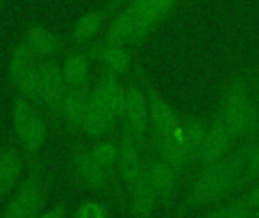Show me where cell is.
<instances>
[{"label": "cell", "instance_id": "ffe728a7", "mask_svg": "<svg viewBox=\"0 0 259 218\" xmlns=\"http://www.w3.org/2000/svg\"><path fill=\"white\" fill-rule=\"evenodd\" d=\"M108 17L106 8H94L87 11L74 23L71 39L76 47H90L94 44V39L99 36Z\"/></svg>", "mask_w": 259, "mask_h": 218}, {"label": "cell", "instance_id": "8d00e7d4", "mask_svg": "<svg viewBox=\"0 0 259 218\" xmlns=\"http://www.w3.org/2000/svg\"><path fill=\"white\" fill-rule=\"evenodd\" d=\"M255 218H256V217H255Z\"/></svg>", "mask_w": 259, "mask_h": 218}, {"label": "cell", "instance_id": "83f0119b", "mask_svg": "<svg viewBox=\"0 0 259 218\" xmlns=\"http://www.w3.org/2000/svg\"><path fill=\"white\" fill-rule=\"evenodd\" d=\"M15 88L17 93H20L38 106L41 93V61L36 62V65L15 85Z\"/></svg>", "mask_w": 259, "mask_h": 218}, {"label": "cell", "instance_id": "836d02e7", "mask_svg": "<svg viewBox=\"0 0 259 218\" xmlns=\"http://www.w3.org/2000/svg\"><path fill=\"white\" fill-rule=\"evenodd\" d=\"M256 83H258V86H259V74H258V79H256Z\"/></svg>", "mask_w": 259, "mask_h": 218}, {"label": "cell", "instance_id": "603a6c76", "mask_svg": "<svg viewBox=\"0 0 259 218\" xmlns=\"http://www.w3.org/2000/svg\"><path fill=\"white\" fill-rule=\"evenodd\" d=\"M96 47V61L99 62L102 71L115 74V76H124L129 71L132 55L129 47L126 46H99Z\"/></svg>", "mask_w": 259, "mask_h": 218}, {"label": "cell", "instance_id": "484cf974", "mask_svg": "<svg viewBox=\"0 0 259 218\" xmlns=\"http://www.w3.org/2000/svg\"><path fill=\"white\" fill-rule=\"evenodd\" d=\"M259 181V140L255 143L246 144V156H244V170L238 193L250 188Z\"/></svg>", "mask_w": 259, "mask_h": 218}, {"label": "cell", "instance_id": "f546056e", "mask_svg": "<svg viewBox=\"0 0 259 218\" xmlns=\"http://www.w3.org/2000/svg\"><path fill=\"white\" fill-rule=\"evenodd\" d=\"M241 202H244L249 208H252L256 214L259 212V185H252L238 197Z\"/></svg>", "mask_w": 259, "mask_h": 218}, {"label": "cell", "instance_id": "9c48e42d", "mask_svg": "<svg viewBox=\"0 0 259 218\" xmlns=\"http://www.w3.org/2000/svg\"><path fill=\"white\" fill-rule=\"evenodd\" d=\"M91 94L96 102L108 112V115L118 124H121L126 83L120 76L102 71L99 80L91 88Z\"/></svg>", "mask_w": 259, "mask_h": 218}, {"label": "cell", "instance_id": "d6986e66", "mask_svg": "<svg viewBox=\"0 0 259 218\" xmlns=\"http://www.w3.org/2000/svg\"><path fill=\"white\" fill-rule=\"evenodd\" d=\"M90 86L67 88L65 96L59 106L58 118L71 130H80L82 120L88 106Z\"/></svg>", "mask_w": 259, "mask_h": 218}, {"label": "cell", "instance_id": "f1b7e54d", "mask_svg": "<svg viewBox=\"0 0 259 218\" xmlns=\"http://www.w3.org/2000/svg\"><path fill=\"white\" fill-rule=\"evenodd\" d=\"M73 218H109L108 208L99 202H83L76 211Z\"/></svg>", "mask_w": 259, "mask_h": 218}, {"label": "cell", "instance_id": "8fae6325", "mask_svg": "<svg viewBox=\"0 0 259 218\" xmlns=\"http://www.w3.org/2000/svg\"><path fill=\"white\" fill-rule=\"evenodd\" d=\"M65 91L67 85L61 73V64L56 59L41 61V93L38 106L58 118Z\"/></svg>", "mask_w": 259, "mask_h": 218}, {"label": "cell", "instance_id": "5b68a950", "mask_svg": "<svg viewBox=\"0 0 259 218\" xmlns=\"http://www.w3.org/2000/svg\"><path fill=\"white\" fill-rule=\"evenodd\" d=\"M121 126L135 138V141L143 147V150L147 147L149 137L152 132L150 118H149V105H147V97L143 83L134 79H131L126 83Z\"/></svg>", "mask_w": 259, "mask_h": 218}, {"label": "cell", "instance_id": "4fadbf2b", "mask_svg": "<svg viewBox=\"0 0 259 218\" xmlns=\"http://www.w3.org/2000/svg\"><path fill=\"white\" fill-rule=\"evenodd\" d=\"M96 61V47H74L61 62V73L67 88L88 86L93 62Z\"/></svg>", "mask_w": 259, "mask_h": 218}, {"label": "cell", "instance_id": "ba28073f", "mask_svg": "<svg viewBox=\"0 0 259 218\" xmlns=\"http://www.w3.org/2000/svg\"><path fill=\"white\" fill-rule=\"evenodd\" d=\"M144 164H146L147 178L155 191L156 200L168 206L171 200L175 199L181 176L149 147L144 149Z\"/></svg>", "mask_w": 259, "mask_h": 218}, {"label": "cell", "instance_id": "277c9868", "mask_svg": "<svg viewBox=\"0 0 259 218\" xmlns=\"http://www.w3.org/2000/svg\"><path fill=\"white\" fill-rule=\"evenodd\" d=\"M46 167L39 161L30 164V170L20 182L2 218H38L46 199Z\"/></svg>", "mask_w": 259, "mask_h": 218}, {"label": "cell", "instance_id": "d590c367", "mask_svg": "<svg viewBox=\"0 0 259 218\" xmlns=\"http://www.w3.org/2000/svg\"><path fill=\"white\" fill-rule=\"evenodd\" d=\"M0 2H2V0H0Z\"/></svg>", "mask_w": 259, "mask_h": 218}, {"label": "cell", "instance_id": "9a60e30c", "mask_svg": "<svg viewBox=\"0 0 259 218\" xmlns=\"http://www.w3.org/2000/svg\"><path fill=\"white\" fill-rule=\"evenodd\" d=\"M21 41L29 47L32 55L38 61L56 59V56L62 50L61 38L52 29L41 23H30L24 30Z\"/></svg>", "mask_w": 259, "mask_h": 218}, {"label": "cell", "instance_id": "4316f807", "mask_svg": "<svg viewBox=\"0 0 259 218\" xmlns=\"http://www.w3.org/2000/svg\"><path fill=\"white\" fill-rule=\"evenodd\" d=\"M256 212L249 208L244 202H241L238 197L232 202H228L225 205L211 208L206 211L200 218H255Z\"/></svg>", "mask_w": 259, "mask_h": 218}, {"label": "cell", "instance_id": "ac0fdd59", "mask_svg": "<svg viewBox=\"0 0 259 218\" xmlns=\"http://www.w3.org/2000/svg\"><path fill=\"white\" fill-rule=\"evenodd\" d=\"M24 170V159L21 152L14 144H5L0 147V200L6 197L15 185Z\"/></svg>", "mask_w": 259, "mask_h": 218}, {"label": "cell", "instance_id": "d6a6232c", "mask_svg": "<svg viewBox=\"0 0 259 218\" xmlns=\"http://www.w3.org/2000/svg\"><path fill=\"white\" fill-rule=\"evenodd\" d=\"M129 2H131V0H112V2L109 3V6H106V9H108V17L114 15L117 11H120L121 8H124Z\"/></svg>", "mask_w": 259, "mask_h": 218}, {"label": "cell", "instance_id": "6da1fadb", "mask_svg": "<svg viewBox=\"0 0 259 218\" xmlns=\"http://www.w3.org/2000/svg\"><path fill=\"white\" fill-rule=\"evenodd\" d=\"M244 156L246 144L238 149L235 147L219 162L194 173L196 176L176 209V217L184 218L223 200L229 194L238 193L244 170Z\"/></svg>", "mask_w": 259, "mask_h": 218}, {"label": "cell", "instance_id": "30bf717a", "mask_svg": "<svg viewBox=\"0 0 259 218\" xmlns=\"http://www.w3.org/2000/svg\"><path fill=\"white\" fill-rule=\"evenodd\" d=\"M118 146H120V158H118L117 170L129 193L144 170V150L123 126L120 129Z\"/></svg>", "mask_w": 259, "mask_h": 218}, {"label": "cell", "instance_id": "e575fe53", "mask_svg": "<svg viewBox=\"0 0 259 218\" xmlns=\"http://www.w3.org/2000/svg\"><path fill=\"white\" fill-rule=\"evenodd\" d=\"M256 105H258V112H259V103H256Z\"/></svg>", "mask_w": 259, "mask_h": 218}, {"label": "cell", "instance_id": "e0dca14e", "mask_svg": "<svg viewBox=\"0 0 259 218\" xmlns=\"http://www.w3.org/2000/svg\"><path fill=\"white\" fill-rule=\"evenodd\" d=\"M109 18L99 46H134L137 24L132 12L124 6Z\"/></svg>", "mask_w": 259, "mask_h": 218}, {"label": "cell", "instance_id": "52a82bcc", "mask_svg": "<svg viewBox=\"0 0 259 218\" xmlns=\"http://www.w3.org/2000/svg\"><path fill=\"white\" fill-rule=\"evenodd\" d=\"M71 168L76 179L87 188L96 193H105L111 185V175L93 158L90 147L76 144L71 152Z\"/></svg>", "mask_w": 259, "mask_h": 218}, {"label": "cell", "instance_id": "7402d4cb", "mask_svg": "<svg viewBox=\"0 0 259 218\" xmlns=\"http://www.w3.org/2000/svg\"><path fill=\"white\" fill-rule=\"evenodd\" d=\"M158 200L155 196V191L150 185V181L147 178L146 164L144 170L134 185V188L129 191V208H131V218H152L155 212Z\"/></svg>", "mask_w": 259, "mask_h": 218}, {"label": "cell", "instance_id": "8992f818", "mask_svg": "<svg viewBox=\"0 0 259 218\" xmlns=\"http://www.w3.org/2000/svg\"><path fill=\"white\" fill-rule=\"evenodd\" d=\"M237 144H238L237 140L229 132V129L223 123L222 117L217 114L214 117V120L211 121L205 146H203V149H202V152H200V155H199L191 171L197 173V171L219 162L220 159L226 158L237 147Z\"/></svg>", "mask_w": 259, "mask_h": 218}, {"label": "cell", "instance_id": "3957f363", "mask_svg": "<svg viewBox=\"0 0 259 218\" xmlns=\"http://www.w3.org/2000/svg\"><path fill=\"white\" fill-rule=\"evenodd\" d=\"M11 118L17 143L32 164L39 158L49 134L42 109L20 93H15L11 105Z\"/></svg>", "mask_w": 259, "mask_h": 218}, {"label": "cell", "instance_id": "5bb4252c", "mask_svg": "<svg viewBox=\"0 0 259 218\" xmlns=\"http://www.w3.org/2000/svg\"><path fill=\"white\" fill-rule=\"evenodd\" d=\"M147 147L152 149L179 176H184L191 171V168H193L191 158H190L188 152L185 150L184 144L181 143V140L178 138V135L159 137V135H155L150 132Z\"/></svg>", "mask_w": 259, "mask_h": 218}, {"label": "cell", "instance_id": "cb8c5ba5", "mask_svg": "<svg viewBox=\"0 0 259 218\" xmlns=\"http://www.w3.org/2000/svg\"><path fill=\"white\" fill-rule=\"evenodd\" d=\"M36 62H38V59L32 55L29 47L20 39V42L12 50L9 65H8V76H9L11 82L14 85H17L36 65Z\"/></svg>", "mask_w": 259, "mask_h": 218}, {"label": "cell", "instance_id": "1f68e13d", "mask_svg": "<svg viewBox=\"0 0 259 218\" xmlns=\"http://www.w3.org/2000/svg\"><path fill=\"white\" fill-rule=\"evenodd\" d=\"M67 212H68V211H67V205L62 202V203L55 205L52 209H49V211L39 214V217L38 218H67Z\"/></svg>", "mask_w": 259, "mask_h": 218}, {"label": "cell", "instance_id": "4dcf8cb0", "mask_svg": "<svg viewBox=\"0 0 259 218\" xmlns=\"http://www.w3.org/2000/svg\"><path fill=\"white\" fill-rule=\"evenodd\" d=\"M176 0H155V11H156V18L161 23L173 9Z\"/></svg>", "mask_w": 259, "mask_h": 218}, {"label": "cell", "instance_id": "d4e9b609", "mask_svg": "<svg viewBox=\"0 0 259 218\" xmlns=\"http://www.w3.org/2000/svg\"><path fill=\"white\" fill-rule=\"evenodd\" d=\"M90 152L93 158L109 173L112 175L115 168L118 167V158H120V146L118 138L108 137L99 141H94V144L90 147Z\"/></svg>", "mask_w": 259, "mask_h": 218}, {"label": "cell", "instance_id": "7a4b0ae2", "mask_svg": "<svg viewBox=\"0 0 259 218\" xmlns=\"http://www.w3.org/2000/svg\"><path fill=\"white\" fill-rule=\"evenodd\" d=\"M219 115L237 143L252 138L259 130L258 105L243 77H237L228 85Z\"/></svg>", "mask_w": 259, "mask_h": 218}, {"label": "cell", "instance_id": "44dd1931", "mask_svg": "<svg viewBox=\"0 0 259 218\" xmlns=\"http://www.w3.org/2000/svg\"><path fill=\"white\" fill-rule=\"evenodd\" d=\"M209 126H211V121H208L205 118H199V117H190L181 123V127L178 130V138L181 140L185 150L188 152L193 167L205 146V141H206V137L209 132Z\"/></svg>", "mask_w": 259, "mask_h": 218}, {"label": "cell", "instance_id": "2e32d148", "mask_svg": "<svg viewBox=\"0 0 259 218\" xmlns=\"http://www.w3.org/2000/svg\"><path fill=\"white\" fill-rule=\"evenodd\" d=\"M118 123H115L108 112L96 102V99L91 94V88H90V96H88V106L82 120V126H80V132L85 134L88 138L99 141L103 138L111 137L115 129H117Z\"/></svg>", "mask_w": 259, "mask_h": 218}, {"label": "cell", "instance_id": "7c38bea8", "mask_svg": "<svg viewBox=\"0 0 259 218\" xmlns=\"http://www.w3.org/2000/svg\"><path fill=\"white\" fill-rule=\"evenodd\" d=\"M143 88L149 105V118L152 134L159 137H175L181 127V118L175 108L164 100L149 83L143 82Z\"/></svg>", "mask_w": 259, "mask_h": 218}]
</instances>
